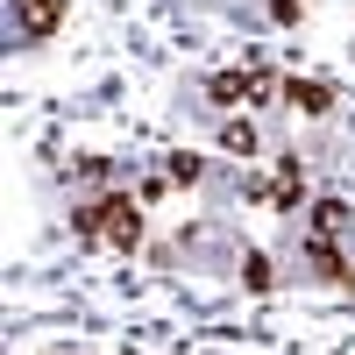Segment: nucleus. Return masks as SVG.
Listing matches in <instances>:
<instances>
[{
    "label": "nucleus",
    "mask_w": 355,
    "mask_h": 355,
    "mask_svg": "<svg viewBox=\"0 0 355 355\" xmlns=\"http://www.w3.org/2000/svg\"><path fill=\"white\" fill-rule=\"evenodd\" d=\"M341 227H348V206H341V199H320V206H313V234H327V242H334Z\"/></svg>",
    "instance_id": "nucleus-8"
},
{
    "label": "nucleus",
    "mask_w": 355,
    "mask_h": 355,
    "mask_svg": "<svg viewBox=\"0 0 355 355\" xmlns=\"http://www.w3.org/2000/svg\"><path fill=\"white\" fill-rule=\"evenodd\" d=\"M71 178H85V185H107L114 164H107V157H78V171H71Z\"/></svg>",
    "instance_id": "nucleus-10"
},
{
    "label": "nucleus",
    "mask_w": 355,
    "mask_h": 355,
    "mask_svg": "<svg viewBox=\"0 0 355 355\" xmlns=\"http://www.w3.org/2000/svg\"><path fill=\"white\" fill-rule=\"evenodd\" d=\"M71 227L85 234V242H100V249L135 256V249H142V199L107 192V199H93V206H78V214H71Z\"/></svg>",
    "instance_id": "nucleus-1"
},
{
    "label": "nucleus",
    "mask_w": 355,
    "mask_h": 355,
    "mask_svg": "<svg viewBox=\"0 0 355 355\" xmlns=\"http://www.w3.org/2000/svg\"><path fill=\"white\" fill-rule=\"evenodd\" d=\"M15 21H21L28 43H43V36H57V21H64V0H15Z\"/></svg>",
    "instance_id": "nucleus-4"
},
{
    "label": "nucleus",
    "mask_w": 355,
    "mask_h": 355,
    "mask_svg": "<svg viewBox=\"0 0 355 355\" xmlns=\"http://www.w3.org/2000/svg\"><path fill=\"white\" fill-rule=\"evenodd\" d=\"M164 178H171V185H199V178H206V164H199L192 150H178V157H164Z\"/></svg>",
    "instance_id": "nucleus-9"
},
{
    "label": "nucleus",
    "mask_w": 355,
    "mask_h": 355,
    "mask_svg": "<svg viewBox=\"0 0 355 355\" xmlns=\"http://www.w3.org/2000/svg\"><path fill=\"white\" fill-rule=\"evenodd\" d=\"M270 15H277V21H299V15H306V0H270Z\"/></svg>",
    "instance_id": "nucleus-12"
},
{
    "label": "nucleus",
    "mask_w": 355,
    "mask_h": 355,
    "mask_svg": "<svg viewBox=\"0 0 355 355\" xmlns=\"http://www.w3.org/2000/svg\"><path fill=\"white\" fill-rule=\"evenodd\" d=\"M306 263H313V270L320 277H327V284H355V270H348V256L327 242V234H313V242H306Z\"/></svg>",
    "instance_id": "nucleus-6"
},
{
    "label": "nucleus",
    "mask_w": 355,
    "mask_h": 355,
    "mask_svg": "<svg viewBox=\"0 0 355 355\" xmlns=\"http://www.w3.org/2000/svg\"><path fill=\"white\" fill-rule=\"evenodd\" d=\"M284 100L299 114H334V85L327 78H284Z\"/></svg>",
    "instance_id": "nucleus-5"
},
{
    "label": "nucleus",
    "mask_w": 355,
    "mask_h": 355,
    "mask_svg": "<svg viewBox=\"0 0 355 355\" xmlns=\"http://www.w3.org/2000/svg\"><path fill=\"white\" fill-rule=\"evenodd\" d=\"M220 150H227V157H256V121H242V114L220 121Z\"/></svg>",
    "instance_id": "nucleus-7"
},
{
    "label": "nucleus",
    "mask_w": 355,
    "mask_h": 355,
    "mask_svg": "<svg viewBox=\"0 0 355 355\" xmlns=\"http://www.w3.org/2000/svg\"><path fill=\"white\" fill-rule=\"evenodd\" d=\"M242 277H249V291H270V256H249Z\"/></svg>",
    "instance_id": "nucleus-11"
},
{
    "label": "nucleus",
    "mask_w": 355,
    "mask_h": 355,
    "mask_svg": "<svg viewBox=\"0 0 355 355\" xmlns=\"http://www.w3.org/2000/svg\"><path fill=\"white\" fill-rule=\"evenodd\" d=\"M249 199H256V206H284V214H291V206L306 199V164L284 157L270 178H249Z\"/></svg>",
    "instance_id": "nucleus-3"
},
{
    "label": "nucleus",
    "mask_w": 355,
    "mask_h": 355,
    "mask_svg": "<svg viewBox=\"0 0 355 355\" xmlns=\"http://www.w3.org/2000/svg\"><path fill=\"white\" fill-rule=\"evenodd\" d=\"M270 93H284V85H277V71H263V64L206 78V100H214V107H242V100H270Z\"/></svg>",
    "instance_id": "nucleus-2"
}]
</instances>
